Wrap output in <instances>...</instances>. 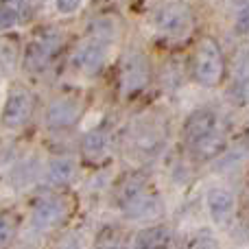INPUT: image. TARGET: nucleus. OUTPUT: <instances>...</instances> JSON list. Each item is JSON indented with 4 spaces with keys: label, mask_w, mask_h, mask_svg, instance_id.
Here are the masks:
<instances>
[{
    "label": "nucleus",
    "mask_w": 249,
    "mask_h": 249,
    "mask_svg": "<svg viewBox=\"0 0 249 249\" xmlns=\"http://www.w3.org/2000/svg\"><path fill=\"white\" fill-rule=\"evenodd\" d=\"M116 203L127 219L153 221L162 214V199L142 173H129L123 177L116 188Z\"/></svg>",
    "instance_id": "obj_1"
},
{
    "label": "nucleus",
    "mask_w": 249,
    "mask_h": 249,
    "mask_svg": "<svg viewBox=\"0 0 249 249\" xmlns=\"http://www.w3.org/2000/svg\"><path fill=\"white\" fill-rule=\"evenodd\" d=\"M225 72V61L221 46L214 37H203L197 46V55H195V77L201 86L214 88L221 83Z\"/></svg>",
    "instance_id": "obj_2"
},
{
    "label": "nucleus",
    "mask_w": 249,
    "mask_h": 249,
    "mask_svg": "<svg viewBox=\"0 0 249 249\" xmlns=\"http://www.w3.org/2000/svg\"><path fill=\"white\" fill-rule=\"evenodd\" d=\"M151 79L149 57L140 48H129L121 59V86L124 96H136Z\"/></svg>",
    "instance_id": "obj_3"
},
{
    "label": "nucleus",
    "mask_w": 249,
    "mask_h": 249,
    "mask_svg": "<svg viewBox=\"0 0 249 249\" xmlns=\"http://www.w3.org/2000/svg\"><path fill=\"white\" fill-rule=\"evenodd\" d=\"M195 18L186 2H168L155 13V29L168 39H184L193 31Z\"/></svg>",
    "instance_id": "obj_4"
},
{
    "label": "nucleus",
    "mask_w": 249,
    "mask_h": 249,
    "mask_svg": "<svg viewBox=\"0 0 249 249\" xmlns=\"http://www.w3.org/2000/svg\"><path fill=\"white\" fill-rule=\"evenodd\" d=\"M206 206H208V214H210L212 223L221 230H228L234 223L236 216V197L232 190L228 188H210L206 195Z\"/></svg>",
    "instance_id": "obj_5"
},
{
    "label": "nucleus",
    "mask_w": 249,
    "mask_h": 249,
    "mask_svg": "<svg viewBox=\"0 0 249 249\" xmlns=\"http://www.w3.org/2000/svg\"><path fill=\"white\" fill-rule=\"evenodd\" d=\"M33 114V96L26 90H13L7 96L0 114V124L4 129H20Z\"/></svg>",
    "instance_id": "obj_6"
},
{
    "label": "nucleus",
    "mask_w": 249,
    "mask_h": 249,
    "mask_svg": "<svg viewBox=\"0 0 249 249\" xmlns=\"http://www.w3.org/2000/svg\"><path fill=\"white\" fill-rule=\"evenodd\" d=\"M107 51H109V44H103L99 39H88L83 42L81 46L77 48L72 57V64L77 66V70H81L83 74L88 77H94L103 70L105 61H107Z\"/></svg>",
    "instance_id": "obj_7"
},
{
    "label": "nucleus",
    "mask_w": 249,
    "mask_h": 249,
    "mask_svg": "<svg viewBox=\"0 0 249 249\" xmlns=\"http://www.w3.org/2000/svg\"><path fill=\"white\" fill-rule=\"evenodd\" d=\"M81 101L72 96H61L55 99L46 109V124L53 129H68L81 118Z\"/></svg>",
    "instance_id": "obj_8"
},
{
    "label": "nucleus",
    "mask_w": 249,
    "mask_h": 249,
    "mask_svg": "<svg viewBox=\"0 0 249 249\" xmlns=\"http://www.w3.org/2000/svg\"><path fill=\"white\" fill-rule=\"evenodd\" d=\"M68 212V203L61 197H44L35 203L33 214H31V223L35 230H51L59 223Z\"/></svg>",
    "instance_id": "obj_9"
},
{
    "label": "nucleus",
    "mask_w": 249,
    "mask_h": 249,
    "mask_svg": "<svg viewBox=\"0 0 249 249\" xmlns=\"http://www.w3.org/2000/svg\"><path fill=\"white\" fill-rule=\"evenodd\" d=\"M214 129H219V116L212 109H197L184 123V140L193 144L195 140H199L201 136L214 131Z\"/></svg>",
    "instance_id": "obj_10"
},
{
    "label": "nucleus",
    "mask_w": 249,
    "mask_h": 249,
    "mask_svg": "<svg viewBox=\"0 0 249 249\" xmlns=\"http://www.w3.org/2000/svg\"><path fill=\"white\" fill-rule=\"evenodd\" d=\"M193 153L199 162H210V160L219 158L221 153H225V146H228V138H225L223 129H214V131L201 136L199 140H195L193 144Z\"/></svg>",
    "instance_id": "obj_11"
},
{
    "label": "nucleus",
    "mask_w": 249,
    "mask_h": 249,
    "mask_svg": "<svg viewBox=\"0 0 249 249\" xmlns=\"http://www.w3.org/2000/svg\"><path fill=\"white\" fill-rule=\"evenodd\" d=\"M173 243V234L166 225H151L142 230L133 241V249H168Z\"/></svg>",
    "instance_id": "obj_12"
},
{
    "label": "nucleus",
    "mask_w": 249,
    "mask_h": 249,
    "mask_svg": "<svg viewBox=\"0 0 249 249\" xmlns=\"http://www.w3.org/2000/svg\"><path fill=\"white\" fill-rule=\"evenodd\" d=\"M74 175H77V162L72 158L59 155L46 164V179L53 186H68L74 179Z\"/></svg>",
    "instance_id": "obj_13"
},
{
    "label": "nucleus",
    "mask_w": 249,
    "mask_h": 249,
    "mask_svg": "<svg viewBox=\"0 0 249 249\" xmlns=\"http://www.w3.org/2000/svg\"><path fill=\"white\" fill-rule=\"evenodd\" d=\"M81 151L88 160L99 162L109 151V136L105 129H92L81 138Z\"/></svg>",
    "instance_id": "obj_14"
},
{
    "label": "nucleus",
    "mask_w": 249,
    "mask_h": 249,
    "mask_svg": "<svg viewBox=\"0 0 249 249\" xmlns=\"http://www.w3.org/2000/svg\"><path fill=\"white\" fill-rule=\"evenodd\" d=\"M55 48H57V39L44 35V37L35 39L29 46V51H26V61H31L33 68H42V66H46V61L51 59Z\"/></svg>",
    "instance_id": "obj_15"
},
{
    "label": "nucleus",
    "mask_w": 249,
    "mask_h": 249,
    "mask_svg": "<svg viewBox=\"0 0 249 249\" xmlns=\"http://www.w3.org/2000/svg\"><path fill=\"white\" fill-rule=\"evenodd\" d=\"M118 35V29L114 24L112 18H99L90 24V37L92 39H99L103 44H112Z\"/></svg>",
    "instance_id": "obj_16"
},
{
    "label": "nucleus",
    "mask_w": 249,
    "mask_h": 249,
    "mask_svg": "<svg viewBox=\"0 0 249 249\" xmlns=\"http://www.w3.org/2000/svg\"><path fill=\"white\" fill-rule=\"evenodd\" d=\"M16 230H18L16 214L0 212V249H7L11 245V241L16 238Z\"/></svg>",
    "instance_id": "obj_17"
},
{
    "label": "nucleus",
    "mask_w": 249,
    "mask_h": 249,
    "mask_svg": "<svg viewBox=\"0 0 249 249\" xmlns=\"http://www.w3.org/2000/svg\"><path fill=\"white\" fill-rule=\"evenodd\" d=\"M13 66H16V48L9 42H0V68L9 72L13 70Z\"/></svg>",
    "instance_id": "obj_18"
},
{
    "label": "nucleus",
    "mask_w": 249,
    "mask_h": 249,
    "mask_svg": "<svg viewBox=\"0 0 249 249\" xmlns=\"http://www.w3.org/2000/svg\"><path fill=\"white\" fill-rule=\"evenodd\" d=\"M234 31H236L238 35H247L249 33V2L243 4V7L238 9L236 18H234Z\"/></svg>",
    "instance_id": "obj_19"
},
{
    "label": "nucleus",
    "mask_w": 249,
    "mask_h": 249,
    "mask_svg": "<svg viewBox=\"0 0 249 249\" xmlns=\"http://www.w3.org/2000/svg\"><path fill=\"white\" fill-rule=\"evenodd\" d=\"M18 24V11L11 7H0V31H9Z\"/></svg>",
    "instance_id": "obj_20"
},
{
    "label": "nucleus",
    "mask_w": 249,
    "mask_h": 249,
    "mask_svg": "<svg viewBox=\"0 0 249 249\" xmlns=\"http://www.w3.org/2000/svg\"><path fill=\"white\" fill-rule=\"evenodd\" d=\"M190 249H219V241L214 238V234L201 232V234H199V236L193 241Z\"/></svg>",
    "instance_id": "obj_21"
},
{
    "label": "nucleus",
    "mask_w": 249,
    "mask_h": 249,
    "mask_svg": "<svg viewBox=\"0 0 249 249\" xmlns=\"http://www.w3.org/2000/svg\"><path fill=\"white\" fill-rule=\"evenodd\" d=\"M81 7V0H55V9L61 16H70Z\"/></svg>",
    "instance_id": "obj_22"
},
{
    "label": "nucleus",
    "mask_w": 249,
    "mask_h": 249,
    "mask_svg": "<svg viewBox=\"0 0 249 249\" xmlns=\"http://www.w3.org/2000/svg\"><path fill=\"white\" fill-rule=\"evenodd\" d=\"M57 249H81V245L77 243V238H64Z\"/></svg>",
    "instance_id": "obj_23"
},
{
    "label": "nucleus",
    "mask_w": 249,
    "mask_h": 249,
    "mask_svg": "<svg viewBox=\"0 0 249 249\" xmlns=\"http://www.w3.org/2000/svg\"><path fill=\"white\" fill-rule=\"evenodd\" d=\"M99 249H116V247H99Z\"/></svg>",
    "instance_id": "obj_24"
},
{
    "label": "nucleus",
    "mask_w": 249,
    "mask_h": 249,
    "mask_svg": "<svg viewBox=\"0 0 249 249\" xmlns=\"http://www.w3.org/2000/svg\"><path fill=\"white\" fill-rule=\"evenodd\" d=\"M2 2H16V0H2Z\"/></svg>",
    "instance_id": "obj_25"
}]
</instances>
